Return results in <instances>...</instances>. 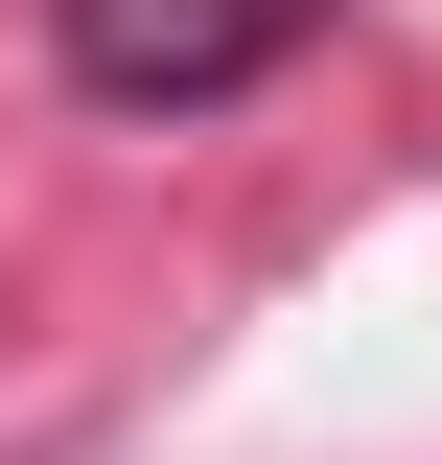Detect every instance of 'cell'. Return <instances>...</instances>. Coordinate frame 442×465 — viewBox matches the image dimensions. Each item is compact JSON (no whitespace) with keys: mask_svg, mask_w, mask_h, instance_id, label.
<instances>
[{"mask_svg":"<svg viewBox=\"0 0 442 465\" xmlns=\"http://www.w3.org/2000/svg\"><path fill=\"white\" fill-rule=\"evenodd\" d=\"M303 47H326V0H47V70L94 116H233Z\"/></svg>","mask_w":442,"mask_h":465,"instance_id":"1","label":"cell"}]
</instances>
